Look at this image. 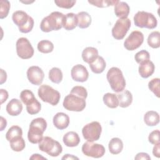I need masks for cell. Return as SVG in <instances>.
I'll use <instances>...</instances> for the list:
<instances>
[{
    "mask_svg": "<svg viewBox=\"0 0 160 160\" xmlns=\"http://www.w3.org/2000/svg\"><path fill=\"white\" fill-rule=\"evenodd\" d=\"M47 122L42 118L34 119L30 123L28 138L32 144H39L43 138V133L46 129Z\"/></svg>",
    "mask_w": 160,
    "mask_h": 160,
    "instance_id": "1",
    "label": "cell"
},
{
    "mask_svg": "<svg viewBox=\"0 0 160 160\" xmlns=\"http://www.w3.org/2000/svg\"><path fill=\"white\" fill-rule=\"evenodd\" d=\"M64 14L58 11L51 12L48 16L44 18L40 24V29L42 31L49 32L52 31H58L62 27Z\"/></svg>",
    "mask_w": 160,
    "mask_h": 160,
    "instance_id": "2",
    "label": "cell"
},
{
    "mask_svg": "<svg viewBox=\"0 0 160 160\" xmlns=\"http://www.w3.org/2000/svg\"><path fill=\"white\" fill-rule=\"evenodd\" d=\"M106 78L112 91L116 92H120L124 90L126 81L119 68L116 67L110 68L107 72Z\"/></svg>",
    "mask_w": 160,
    "mask_h": 160,
    "instance_id": "3",
    "label": "cell"
},
{
    "mask_svg": "<svg viewBox=\"0 0 160 160\" xmlns=\"http://www.w3.org/2000/svg\"><path fill=\"white\" fill-rule=\"evenodd\" d=\"M39 149L52 157L58 156L62 151L61 144L49 136L43 137L39 143Z\"/></svg>",
    "mask_w": 160,
    "mask_h": 160,
    "instance_id": "4",
    "label": "cell"
},
{
    "mask_svg": "<svg viewBox=\"0 0 160 160\" xmlns=\"http://www.w3.org/2000/svg\"><path fill=\"white\" fill-rule=\"evenodd\" d=\"M38 94L39 98L43 102H48L52 106L57 105L61 98L59 91L47 84L40 86L38 89Z\"/></svg>",
    "mask_w": 160,
    "mask_h": 160,
    "instance_id": "5",
    "label": "cell"
},
{
    "mask_svg": "<svg viewBox=\"0 0 160 160\" xmlns=\"http://www.w3.org/2000/svg\"><path fill=\"white\" fill-rule=\"evenodd\" d=\"M134 22L137 27L150 29L155 28L158 24L157 19L153 14L145 11H138L134 16Z\"/></svg>",
    "mask_w": 160,
    "mask_h": 160,
    "instance_id": "6",
    "label": "cell"
},
{
    "mask_svg": "<svg viewBox=\"0 0 160 160\" xmlns=\"http://www.w3.org/2000/svg\"><path fill=\"white\" fill-rule=\"evenodd\" d=\"M62 105L68 111L80 112L86 107V100L81 97L70 93L64 98Z\"/></svg>",
    "mask_w": 160,
    "mask_h": 160,
    "instance_id": "7",
    "label": "cell"
},
{
    "mask_svg": "<svg viewBox=\"0 0 160 160\" xmlns=\"http://www.w3.org/2000/svg\"><path fill=\"white\" fill-rule=\"evenodd\" d=\"M102 132V127L98 121H92L85 125L82 129L83 138L87 141L94 142L98 141Z\"/></svg>",
    "mask_w": 160,
    "mask_h": 160,
    "instance_id": "8",
    "label": "cell"
},
{
    "mask_svg": "<svg viewBox=\"0 0 160 160\" xmlns=\"http://www.w3.org/2000/svg\"><path fill=\"white\" fill-rule=\"evenodd\" d=\"M16 52L22 59H28L34 55V49L29 41L26 38H20L16 42Z\"/></svg>",
    "mask_w": 160,
    "mask_h": 160,
    "instance_id": "9",
    "label": "cell"
},
{
    "mask_svg": "<svg viewBox=\"0 0 160 160\" xmlns=\"http://www.w3.org/2000/svg\"><path fill=\"white\" fill-rule=\"evenodd\" d=\"M131 20L129 18L119 19L112 29V36L118 40L122 39L131 27Z\"/></svg>",
    "mask_w": 160,
    "mask_h": 160,
    "instance_id": "10",
    "label": "cell"
},
{
    "mask_svg": "<svg viewBox=\"0 0 160 160\" xmlns=\"http://www.w3.org/2000/svg\"><path fill=\"white\" fill-rule=\"evenodd\" d=\"M105 148L102 144L87 141L82 146V153L88 157L99 158L105 154Z\"/></svg>",
    "mask_w": 160,
    "mask_h": 160,
    "instance_id": "11",
    "label": "cell"
},
{
    "mask_svg": "<svg viewBox=\"0 0 160 160\" xmlns=\"http://www.w3.org/2000/svg\"><path fill=\"white\" fill-rule=\"evenodd\" d=\"M143 41V34L141 31H134L125 39L124 46L128 51H134L139 48Z\"/></svg>",
    "mask_w": 160,
    "mask_h": 160,
    "instance_id": "12",
    "label": "cell"
},
{
    "mask_svg": "<svg viewBox=\"0 0 160 160\" xmlns=\"http://www.w3.org/2000/svg\"><path fill=\"white\" fill-rule=\"evenodd\" d=\"M27 77L29 81L36 86L41 85L44 78V73L39 66H32L28 68L27 71Z\"/></svg>",
    "mask_w": 160,
    "mask_h": 160,
    "instance_id": "13",
    "label": "cell"
},
{
    "mask_svg": "<svg viewBox=\"0 0 160 160\" xmlns=\"http://www.w3.org/2000/svg\"><path fill=\"white\" fill-rule=\"evenodd\" d=\"M72 79L77 82H83L88 80L89 72L85 66L82 64H76L74 66L71 71Z\"/></svg>",
    "mask_w": 160,
    "mask_h": 160,
    "instance_id": "14",
    "label": "cell"
},
{
    "mask_svg": "<svg viewBox=\"0 0 160 160\" xmlns=\"http://www.w3.org/2000/svg\"><path fill=\"white\" fill-rule=\"evenodd\" d=\"M53 124L54 126L60 130L67 128L69 124V118L64 112H58L53 117Z\"/></svg>",
    "mask_w": 160,
    "mask_h": 160,
    "instance_id": "15",
    "label": "cell"
},
{
    "mask_svg": "<svg viewBox=\"0 0 160 160\" xmlns=\"http://www.w3.org/2000/svg\"><path fill=\"white\" fill-rule=\"evenodd\" d=\"M139 64V73L142 78H148L154 73L155 66L151 61L148 60Z\"/></svg>",
    "mask_w": 160,
    "mask_h": 160,
    "instance_id": "16",
    "label": "cell"
},
{
    "mask_svg": "<svg viewBox=\"0 0 160 160\" xmlns=\"http://www.w3.org/2000/svg\"><path fill=\"white\" fill-rule=\"evenodd\" d=\"M7 112L12 116L19 115L22 110V105L21 102L18 99H12L8 103L6 108Z\"/></svg>",
    "mask_w": 160,
    "mask_h": 160,
    "instance_id": "17",
    "label": "cell"
},
{
    "mask_svg": "<svg viewBox=\"0 0 160 160\" xmlns=\"http://www.w3.org/2000/svg\"><path fill=\"white\" fill-rule=\"evenodd\" d=\"M130 8L129 5L123 1H118V2L114 6V13L115 15L119 18V19L128 18L129 14Z\"/></svg>",
    "mask_w": 160,
    "mask_h": 160,
    "instance_id": "18",
    "label": "cell"
},
{
    "mask_svg": "<svg viewBox=\"0 0 160 160\" xmlns=\"http://www.w3.org/2000/svg\"><path fill=\"white\" fill-rule=\"evenodd\" d=\"M78 24L77 15L72 13H68L64 15L62 27L67 31H71L74 29Z\"/></svg>",
    "mask_w": 160,
    "mask_h": 160,
    "instance_id": "19",
    "label": "cell"
},
{
    "mask_svg": "<svg viewBox=\"0 0 160 160\" xmlns=\"http://www.w3.org/2000/svg\"><path fill=\"white\" fill-rule=\"evenodd\" d=\"M62 141L67 147H75L80 142V138L77 132L69 131L64 135Z\"/></svg>",
    "mask_w": 160,
    "mask_h": 160,
    "instance_id": "20",
    "label": "cell"
},
{
    "mask_svg": "<svg viewBox=\"0 0 160 160\" xmlns=\"http://www.w3.org/2000/svg\"><path fill=\"white\" fill-rule=\"evenodd\" d=\"M29 17L30 16L24 11H17L12 14V19L18 28H21L28 22Z\"/></svg>",
    "mask_w": 160,
    "mask_h": 160,
    "instance_id": "21",
    "label": "cell"
},
{
    "mask_svg": "<svg viewBox=\"0 0 160 160\" xmlns=\"http://www.w3.org/2000/svg\"><path fill=\"white\" fill-rule=\"evenodd\" d=\"M118 101L119 106L121 108H125L129 106L132 102V95L128 90H124L116 94Z\"/></svg>",
    "mask_w": 160,
    "mask_h": 160,
    "instance_id": "22",
    "label": "cell"
},
{
    "mask_svg": "<svg viewBox=\"0 0 160 160\" xmlns=\"http://www.w3.org/2000/svg\"><path fill=\"white\" fill-rule=\"evenodd\" d=\"M98 57V51L93 47H87L82 52L83 61L89 64L92 62Z\"/></svg>",
    "mask_w": 160,
    "mask_h": 160,
    "instance_id": "23",
    "label": "cell"
},
{
    "mask_svg": "<svg viewBox=\"0 0 160 160\" xmlns=\"http://www.w3.org/2000/svg\"><path fill=\"white\" fill-rule=\"evenodd\" d=\"M106 66V63L105 60L102 56H98V57L91 64H89V67L92 72L95 74H100L104 71Z\"/></svg>",
    "mask_w": 160,
    "mask_h": 160,
    "instance_id": "24",
    "label": "cell"
},
{
    "mask_svg": "<svg viewBox=\"0 0 160 160\" xmlns=\"http://www.w3.org/2000/svg\"><path fill=\"white\" fill-rule=\"evenodd\" d=\"M109 152L112 154H119L123 149V142L118 138H112L108 144Z\"/></svg>",
    "mask_w": 160,
    "mask_h": 160,
    "instance_id": "25",
    "label": "cell"
},
{
    "mask_svg": "<svg viewBox=\"0 0 160 160\" xmlns=\"http://www.w3.org/2000/svg\"><path fill=\"white\" fill-rule=\"evenodd\" d=\"M144 121L148 126H156L159 122V115L156 111H149L144 116Z\"/></svg>",
    "mask_w": 160,
    "mask_h": 160,
    "instance_id": "26",
    "label": "cell"
},
{
    "mask_svg": "<svg viewBox=\"0 0 160 160\" xmlns=\"http://www.w3.org/2000/svg\"><path fill=\"white\" fill-rule=\"evenodd\" d=\"M78 20V26L81 29L88 28L91 23V17L89 13L85 11L78 12L77 14Z\"/></svg>",
    "mask_w": 160,
    "mask_h": 160,
    "instance_id": "27",
    "label": "cell"
},
{
    "mask_svg": "<svg viewBox=\"0 0 160 160\" xmlns=\"http://www.w3.org/2000/svg\"><path fill=\"white\" fill-rule=\"evenodd\" d=\"M103 102L108 108H116L119 106V101L116 94L108 92L103 96Z\"/></svg>",
    "mask_w": 160,
    "mask_h": 160,
    "instance_id": "28",
    "label": "cell"
},
{
    "mask_svg": "<svg viewBox=\"0 0 160 160\" xmlns=\"http://www.w3.org/2000/svg\"><path fill=\"white\" fill-rule=\"evenodd\" d=\"M22 135V130L18 126H11L6 134V138L9 142L13 139L21 138Z\"/></svg>",
    "mask_w": 160,
    "mask_h": 160,
    "instance_id": "29",
    "label": "cell"
},
{
    "mask_svg": "<svg viewBox=\"0 0 160 160\" xmlns=\"http://www.w3.org/2000/svg\"><path fill=\"white\" fill-rule=\"evenodd\" d=\"M148 44L152 48L156 49L160 46V33L159 31H153L148 38Z\"/></svg>",
    "mask_w": 160,
    "mask_h": 160,
    "instance_id": "30",
    "label": "cell"
},
{
    "mask_svg": "<svg viewBox=\"0 0 160 160\" xmlns=\"http://www.w3.org/2000/svg\"><path fill=\"white\" fill-rule=\"evenodd\" d=\"M62 72L58 68H52L49 72V79L54 83H60L62 80Z\"/></svg>",
    "mask_w": 160,
    "mask_h": 160,
    "instance_id": "31",
    "label": "cell"
},
{
    "mask_svg": "<svg viewBox=\"0 0 160 160\" xmlns=\"http://www.w3.org/2000/svg\"><path fill=\"white\" fill-rule=\"evenodd\" d=\"M38 49L42 53H49L51 52L54 49V45L50 41L42 40L38 44Z\"/></svg>",
    "mask_w": 160,
    "mask_h": 160,
    "instance_id": "32",
    "label": "cell"
},
{
    "mask_svg": "<svg viewBox=\"0 0 160 160\" xmlns=\"http://www.w3.org/2000/svg\"><path fill=\"white\" fill-rule=\"evenodd\" d=\"M41 103L35 98L26 104L27 112L31 115L36 114L41 111Z\"/></svg>",
    "mask_w": 160,
    "mask_h": 160,
    "instance_id": "33",
    "label": "cell"
},
{
    "mask_svg": "<svg viewBox=\"0 0 160 160\" xmlns=\"http://www.w3.org/2000/svg\"><path fill=\"white\" fill-rule=\"evenodd\" d=\"M9 142H10L11 148L14 151H16V152H20L22 151L26 146L25 141L22 137L13 139L9 141Z\"/></svg>",
    "mask_w": 160,
    "mask_h": 160,
    "instance_id": "34",
    "label": "cell"
},
{
    "mask_svg": "<svg viewBox=\"0 0 160 160\" xmlns=\"http://www.w3.org/2000/svg\"><path fill=\"white\" fill-rule=\"evenodd\" d=\"M119 1L113 0H94L88 1V2L98 8H106L110 6H115Z\"/></svg>",
    "mask_w": 160,
    "mask_h": 160,
    "instance_id": "35",
    "label": "cell"
},
{
    "mask_svg": "<svg viewBox=\"0 0 160 160\" xmlns=\"http://www.w3.org/2000/svg\"><path fill=\"white\" fill-rule=\"evenodd\" d=\"M159 85H160V79L159 78H154L151 79L148 83L149 89L158 97L159 98Z\"/></svg>",
    "mask_w": 160,
    "mask_h": 160,
    "instance_id": "36",
    "label": "cell"
},
{
    "mask_svg": "<svg viewBox=\"0 0 160 160\" xmlns=\"http://www.w3.org/2000/svg\"><path fill=\"white\" fill-rule=\"evenodd\" d=\"M10 9V2L6 0L0 1V19H4L8 15Z\"/></svg>",
    "mask_w": 160,
    "mask_h": 160,
    "instance_id": "37",
    "label": "cell"
},
{
    "mask_svg": "<svg viewBox=\"0 0 160 160\" xmlns=\"http://www.w3.org/2000/svg\"><path fill=\"white\" fill-rule=\"evenodd\" d=\"M35 98H36L34 97L33 92L29 89L23 90L20 94V99L22 102L26 105Z\"/></svg>",
    "mask_w": 160,
    "mask_h": 160,
    "instance_id": "38",
    "label": "cell"
},
{
    "mask_svg": "<svg viewBox=\"0 0 160 160\" xmlns=\"http://www.w3.org/2000/svg\"><path fill=\"white\" fill-rule=\"evenodd\" d=\"M150 55L149 53L146 50H141L138 52L134 56V59L138 64H141L142 62L149 60Z\"/></svg>",
    "mask_w": 160,
    "mask_h": 160,
    "instance_id": "39",
    "label": "cell"
},
{
    "mask_svg": "<svg viewBox=\"0 0 160 160\" xmlns=\"http://www.w3.org/2000/svg\"><path fill=\"white\" fill-rule=\"evenodd\" d=\"M71 94H75L79 97H81L84 99H86L88 96V92L85 88L81 86H76L73 87L71 91Z\"/></svg>",
    "mask_w": 160,
    "mask_h": 160,
    "instance_id": "40",
    "label": "cell"
},
{
    "mask_svg": "<svg viewBox=\"0 0 160 160\" xmlns=\"http://www.w3.org/2000/svg\"><path fill=\"white\" fill-rule=\"evenodd\" d=\"M54 3L57 5V6L65 8V9H70L74 6L76 4V1H71V0H56L54 1Z\"/></svg>",
    "mask_w": 160,
    "mask_h": 160,
    "instance_id": "41",
    "label": "cell"
},
{
    "mask_svg": "<svg viewBox=\"0 0 160 160\" xmlns=\"http://www.w3.org/2000/svg\"><path fill=\"white\" fill-rule=\"evenodd\" d=\"M149 142L152 144H156L160 143L159 141V131L158 129L152 131L148 137Z\"/></svg>",
    "mask_w": 160,
    "mask_h": 160,
    "instance_id": "42",
    "label": "cell"
},
{
    "mask_svg": "<svg viewBox=\"0 0 160 160\" xmlns=\"http://www.w3.org/2000/svg\"><path fill=\"white\" fill-rule=\"evenodd\" d=\"M34 26V19L30 16L28 22L22 27L19 28V30L20 32L22 33H28L31 31Z\"/></svg>",
    "mask_w": 160,
    "mask_h": 160,
    "instance_id": "43",
    "label": "cell"
},
{
    "mask_svg": "<svg viewBox=\"0 0 160 160\" xmlns=\"http://www.w3.org/2000/svg\"><path fill=\"white\" fill-rule=\"evenodd\" d=\"M136 160H140V159H144V160H149L151 159V157L149 156L148 153L146 152H139L136 154V156L134 158Z\"/></svg>",
    "mask_w": 160,
    "mask_h": 160,
    "instance_id": "44",
    "label": "cell"
},
{
    "mask_svg": "<svg viewBox=\"0 0 160 160\" xmlns=\"http://www.w3.org/2000/svg\"><path fill=\"white\" fill-rule=\"evenodd\" d=\"M0 94H1V104H2L8 98V92L6 90L1 89H0Z\"/></svg>",
    "mask_w": 160,
    "mask_h": 160,
    "instance_id": "45",
    "label": "cell"
},
{
    "mask_svg": "<svg viewBox=\"0 0 160 160\" xmlns=\"http://www.w3.org/2000/svg\"><path fill=\"white\" fill-rule=\"evenodd\" d=\"M152 154L158 158L160 157V143L155 144L152 149Z\"/></svg>",
    "mask_w": 160,
    "mask_h": 160,
    "instance_id": "46",
    "label": "cell"
},
{
    "mask_svg": "<svg viewBox=\"0 0 160 160\" xmlns=\"http://www.w3.org/2000/svg\"><path fill=\"white\" fill-rule=\"evenodd\" d=\"M7 79V74L6 71H4L2 69H1V82L0 84H2L4 82H6Z\"/></svg>",
    "mask_w": 160,
    "mask_h": 160,
    "instance_id": "47",
    "label": "cell"
},
{
    "mask_svg": "<svg viewBox=\"0 0 160 160\" xmlns=\"http://www.w3.org/2000/svg\"><path fill=\"white\" fill-rule=\"evenodd\" d=\"M7 121L2 116H1V131H3L4 129L6 127Z\"/></svg>",
    "mask_w": 160,
    "mask_h": 160,
    "instance_id": "48",
    "label": "cell"
},
{
    "mask_svg": "<svg viewBox=\"0 0 160 160\" xmlns=\"http://www.w3.org/2000/svg\"><path fill=\"white\" fill-rule=\"evenodd\" d=\"M30 159H47L46 158L41 156L39 154H34L30 157Z\"/></svg>",
    "mask_w": 160,
    "mask_h": 160,
    "instance_id": "49",
    "label": "cell"
},
{
    "mask_svg": "<svg viewBox=\"0 0 160 160\" xmlns=\"http://www.w3.org/2000/svg\"><path fill=\"white\" fill-rule=\"evenodd\" d=\"M61 159H79V158L78 157L74 156L71 154H65Z\"/></svg>",
    "mask_w": 160,
    "mask_h": 160,
    "instance_id": "50",
    "label": "cell"
}]
</instances>
